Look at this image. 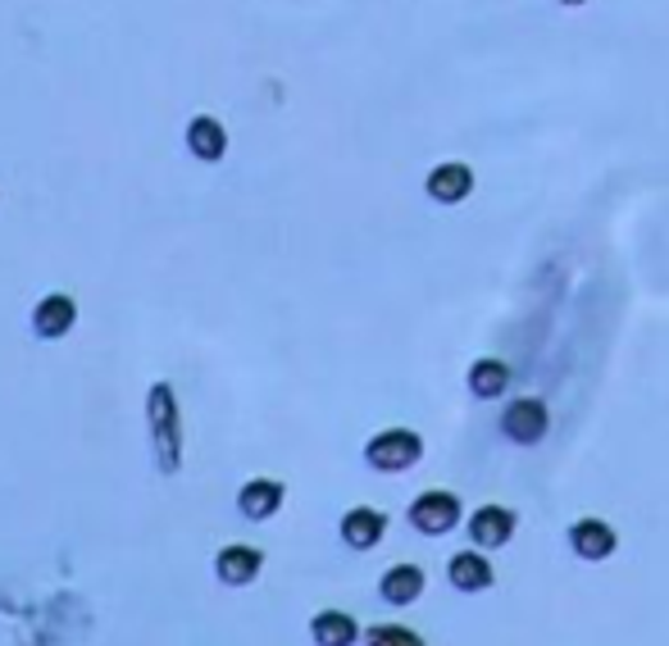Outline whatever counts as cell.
Instances as JSON below:
<instances>
[{"label": "cell", "instance_id": "cell-1", "mask_svg": "<svg viewBox=\"0 0 669 646\" xmlns=\"http://www.w3.org/2000/svg\"><path fill=\"white\" fill-rule=\"evenodd\" d=\"M419 455H424V442H419V432H410V428H388V432H378L374 442L365 447V460L374 464V470H382V474H401Z\"/></svg>", "mask_w": 669, "mask_h": 646}, {"label": "cell", "instance_id": "cell-2", "mask_svg": "<svg viewBox=\"0 0 669 646\" xmlns=\"http://www.w3.org/2000/svg\"><path fill=\"white\" fill-rule=\"evenodd\" d=\"M150 428H156V460H160V470L173 474L178 470V405H173V392L165 382L150 387Z\"/></svg>", "mask_w": 669, "mask_h": 646}, {"label": "cell", "instance_id": "cell-3", "mask_svg": "<svg viewBox=\"0 0 669 646\" xmlns=\"http://www.w3.org/2000/svg\"><path fill=\"white\" fill-rule=\"evenodd\" d=\"M547 424H551L547 405H543V401H533V397L506 405V415H501V432L510 437L514 447H537V442L547 437Z\"/></svg>", "mask_w": 669, "mask_h": 646}, {"label": "cell", "instance_id": "cell-4", "mask_svg": "<svg viewBox=\"0 0 669 646\" xmlns=\"http://www.w3.org/2000/svg\"><path fill=\"white\" fill-rule=\"evenodd\" d=\"M410 524L428 537H442L460 524V501L451 492H424L415 505H410Z\"/></svg>", "mask_w": 669, "mask_h": 646}, {"label": "cell", "instance_id": "cell-5", "mask_svg": "<svg viewBox=\"0 0 669 646\" xmlns=\"http://www.w3.org/2000/svg\"><path fill=\"white\" fill-rule=\"evenodd\" d=\"M474 192V173H470V164H437L433 173H428V196L433 200H442V205H455V200H465Z\"/></svg>", "mask_w": 669, "mask_h": 646}, {"label": "cell", "instance_id": "cell-6", "mask_svg": "<svg viewBox=\"0 0 669 646\" xmlns=\"http://www.w3.org/2000/svg\"><path fill=\"white\" fill-rule=\"evenodd\" d=\"M510 533H514V514L510 510H501V505H483L474 520H470V537L478 541V547H506L510 541Z\"/></svg>", "mask_w": 669, "mask_h": 646}, {"label": "cell", "instance_id": "cell-7", "mask_svg": "<svg viewBox=\"0 0 669 646\" xmlns=\"http://www.w3.org/2000/svg\"><path fill=\"white\" fill-rule=\"evenodd\" d=\"M570 547H574V556H583V560H606V556L615 551V528L601 524V520H579V524L570 528Z\"/></svg>", "mask_w": 669, "mask_h": 646}, {"label": "cell", "instance_id": "cell-8", "mask_svg": "<svg viewBox=\"0 0 669 646\" xmlns=\"http://www.w3.org/2000/svg\"><path fill=\"white\" fill-rule=\"evenodd\" d=\"M73 319H78V305H73L69 296H46L33 309V328L41 332V338H64V332L73 328Z\"/></svg>", "mask_w": 669, "mask_h": 646}, {"label": "cell", "instance_id": "cell-9", "mask_svg": "<svg viewBox=\"0 0 669 646\" xmlns=\"http://www.w3.org/2000/svg\"><path fill=\"white\" fill-rule=\"evenodd\" d=\"M187 146H192L196 160H223V150H228V133H223V123H219V119H210V114L192 119V127H187Z\"/></svg>", "mask_w": 669, "mask_h": 646}, {"label": "cell", "instance_id": "cell-10", "mask_svg": "<svg viewBox=\"0 0 669 646\" xmlns=\"http://www.w3.org/2000/svg\"><path fill=\"white\" fill-rule=\"evenodd\" d=\"M382 592V601H392V606H410L424 592V570H415V564H397V570L382 574L378 583Z\"/></svg>", "mask_w": 669, "mask_h": 646}, {"label": "cell", "instance_id": "cell-11", "mask_svg": "<svg viewBox=\"0 0 669 646\" xmlns=\"http://www.w3.org/2000/svg\"><path fill=\"white\" fill-rule=\"evenodd\" d=\"M219 578L228 583V587H246L255 574H260V551H251V547H228V551H219Z\"/></svg>", "mask_w": 669, "mask_h": 646}, {"label": "cell", "instance_id": "cell-12", "mask_svg": "<svg viewBox=\"0 0 669 646\" xmlns=\"http://www.w3.org/2000/svg\"><path fill=\"white\" fill-rule=\"evenodd\" d=\"M382 528H388V520H382L378 510H351L346 520H342V537L351 541L355 551H369V547H378Z\"/></svg>", "mask_w": 669, "mask_h": 646}, {"label": "cell", "instance_id": "cell-13", "mask_svg": "<svg viewBox=\"0 0 669 646\" xmlns=\"http://www.w3.org/2000/svg\"><path fill=\"white\" fill-rule=\"evenodd\" d=\"M451 583L460 592H487V587H492V564H487L478 551H460L451 560Z\"/></svg>", "mask_w": 669, "mask_h": 646}, {"label": "cell", "instance_id": "cell-14", "mask_svg": "<svg viewBox=\"0 0 669 646\" xmlns=\"http://www.w3.org/2000/svg\"><path fill=\"white\" fill-rule=\"evenodd\" d=\"M311 637H315L319 646H351V642L360 637V629H355V619H351V614H342V610H324V614H315Z\"/></svg>", "mask_w": 669, "mask_h": 646}, {"label": "cell", "instance_id": "cell-15", "mask_svg": "<svg viewBox=\"0 0 669 646\" xmlns=\"http://www.w3.org/2000/svg\"><path fill=\"white\" fill-rule=\"evenodd\" d=\"M238 505H242L246 520H269V514L282 505V487L278 483H246Z\"/></svg>", "mask_w": 669, "mask_h": 646}, {"label": "cell", "instance_id": "cell-16", "mask_svg": "<svg viewBox=\"0 0 669 646\" xmlns=\"http://www.w3.org/2000/svg\"><path fill=\"white\" fill-rule=\"evenodd\" d=\"M506 382H510V369L501 365V359H478V365L470 369V392L483 397V401H492L506 392Z\"/></svg>", "mask_w": 669, "mask_h": 646}, {"label": "cell", "instance_id": "cell-17", "mask_svg": "<svg viewBox=\"0 0 669 646\" xmlns=\"http://www.w3.org/2000/svg\"><path fill=\"white\" fill-rule=\"evenodd\" d=\"M369 646H424L410 629H374L369 633Z\"/></svg>", "mask_w": 669, "mask_h": 646}, {"label": "cell", "instance_id": "cell-18", "mask_svg": "<svg viewBox=\"0 0 669 646\" xmlns=\"http://www.w3.org/2000/svg\"><path fill=\"white\" fill-rule=\"evenodd\" d=\"M564 5H583V0H564Z\"/></svg>", "mask_w": 669, "mask_h": 646}]
</instances>
